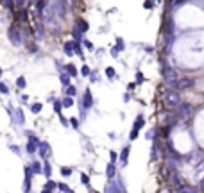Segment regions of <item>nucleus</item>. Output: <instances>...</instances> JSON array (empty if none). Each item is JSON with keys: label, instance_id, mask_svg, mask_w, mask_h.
Returning <instances> with one entry per match:
<instances>
[{"label": "nucleus", "instance_id": "f257e3e1", "mask_svg": "<svg viewBox=\"0 0 204 193\" xmlns=\"http://www.w3.org/2000/svg\"><path fill=\"white\" fill-rule=\"evenodd\" d=\"M163 100L168 106H179L181 104V95H179V91H165Z\"/></svg>", "mask_w": 204, "mask_h": 193}, {"label": "nucleus", "instance_id": "f03ea898", "mask_svg": "<svg viewBox=\"0 0 204 193\" xmlns=\"http://www.w3.org/2000/svg\"><path fill=\"white\" fill-rule=\"evenodd\" d=\"M190 86H193V80H192V79H181V80L176 82V88H177V90H186V88H190Z\"/></svg>", "mask_w": 204, "mask_h": 193}, {"label": "nucleus", "instance_id": "7ed1b4c3", "mask_svg": "<svg viewBox=\"0 0 204 193\" xmlns=\"http://www.w3.org/2000/svg\"><path fill=\"white\" fill-rule=\"evenodd\" d=\"M9 36H11V41L15 43V45H20V32H18V29H15V27H11L9 29Z\"/></svg>", "mask_w": 204, "mask_h": 193}, {"label": "nucleus", "instance_id": "20e7f679", "mask_svg": "<svg viewBox=\"0 0 204 193\" xmlns=\"http://www.w3.org/2000/svg\"><path fill=\"white\" fill-rule=\"evenodd\" d=\"M179 193H197L193 186H179Z\"/></svg>", "mask_w": 204, "mask_h": 193}, {"label": "nucleus", "instance_id": "39448f33", "mask_svg": "<svg viewBox=\"0 0 204 193\" xmlns=\"http://www.w3.org/2000/svg\"><path fill=\"white\" fill-rule=\"evenodd\" d=\"M170 182L176 184V186H181V177H177V174H172L170 175Z\"/></svg>", "mask_w": 204, "mask_h": 193}, {"label": "nucleus", "instance_id": "423d86ee", "mask_svg": "<svg viewBox=\"0 0 204 193\" xmlns=\"http://www.w3.org/2000/svg\"><path fill=\"white\" fill-rule=\"evenodd\" d=\"M47 150H48V145H47V143H41V145H40V154L43 155V157H45L47 154H48Z\"/></svg>", "mask_w": 204, "mask_h": 193}, {"label": "nucleus", "instance_id": "0eeeda50", "mask_svg": "<svg viewBox=\"0 0 204 193\" xmlns=\"http://www.w3.org/2000/svg\"><path fill=\"white\" fill-rule=\"evenodd\" d=\"M84 106H86V107H90V106H91V93H90V91H86V97H84Z\"/></svg>", "mask_w": 204, "mask_h": 193}, {"label": "nucleus", "instance_id": "6e6552de", "mask_svg": "<svg viewBox=\"0 0 204 193\" xmlns=\"http://www.w3.org/2000/svg\"><path fill=\"white\" fill-rule=\"evenodd\" d=\"M190 109H192V107H190V106H188V104H184L183 106V109H181V115H190Z\"/></svg>", "mask_w": 204, "mask_h": 193}, {"label": "nucleus", "instance_id": "1a4fd4ad", "mask_svg": "<svg viewBox=\"0 0 204 193\" xmlns=\"http://www.w3.org/2000/svg\"><path fill=\"white\" fill-rule=\"evenodd\" d=\"M31 111H32V113H40V111H41V104H32Z\"/></svg>", "mask_w": 204, "mask_h": 193}, {"label": "nucleus", "instance_id": "9d476101", "mask_svg": "<svg viewBox=\"0 0 204 193\" xmlns=\"http://www.w3.org/2000/svg\"><path fill=\"white\" fill-rule=\"evenodd\" d=\"M66 70H68V74L70 75H75L77 72H75V68H74V64H66Z\"/></svg>", "mask_w": 204, "mask_h": 193}, {"label": "nucleus", "instance_id": "9b49d317", "mask_svg": "<svg viewBox=\"0 0 204 193\" xmlns=\"http://www.w3.org/2000/svg\"><path fill=\"white\" fill-rule=\"evenodd\" d=\"M142 125H143V118H142V116H140V118H138V122L134 123V131H138V129H140Z\"/></svg>", "mask_w": 204, "mask_h": 193}, {"label": "nucleus", "instance_id": "f8f14e48", "mask_svg": "<svg viewBox=\"0 0 204 193\" xmlns=\"http://www.w3.org/2000/svg\"><path fill=\"white\" fill-rule=\"evenodd\" d=\"M16 86H18V88H25V79L20 77L18 80H16Z\"/></svg>", "mask_w": 204, "mask_h": 193}, {"label": "nucleus", "instance_id": "ddd939ff", "mask_svg": "<svg viewBox=\"0 0 204 193\" xmlns=\"http://www.w3.org/2000/svg\"><path fill=\"white\" fill-rule=\"evenodd\" d=\"M64 48H66V54H68V56H70V54H74V52H72V43H66V45H64Z\"/></svg>", "mask_w": 204, "mask_h": 193}, {"label": "nucleus", "instance_id": "4468645a", "mask_svg": "<svg viewBox=\"0 0 204 193\" xmlns=\"http://www.w3.org/2000/svg\"><path fill=\"white\" fill-rule=\"evenodd\" d=\"M32 172H36V174H40V172H41V168H40V165H38V163H34V165H32Z\"/></svg>", "mask_w": 204, "mask_h": 193}, {"label": "nucleus", "instance_id": "2eb2a0df", "mask_svg": "<svg viewBox=\"0 0 204 193\" xmlns=\"http://www.w3.org/2000/svg\"><path fill=\"white\" fill-rule=\"evenodd\" d=\"M61 82L64 84V86H66V84L70 82V77H68V75H61Z\"/></svg>", "mask_w": 204, "mask_h": 193}, {"label": "nucleus", "instance_id": "dca6fc26", "mask_svg": "<svg viewBox=\"0 0 204 193\" xmlns=\"http://www.w3.org/2000/svg\"><path fill=\"white\" fill-rule=\"evenodd\" d=\"M0 91H2V93H7V91H9V90H7V86H5L4 82H0Z\"/></svg>", "mask_w": 204, "mask_h": 193}, {"label": "nucleus", "instance_id": "f3484780", "mask_svg": "<svg viewBox=\"0 0 204 193\" xmlns=\"http://www.w3.org/2000/svg\"><path fill=\"white\" fill-rule=\"evenodd\" d=\"M77 23H79V27H81V31H86V29H88V25H86V23H84V21H77Z\"/></svg>", "mask_w": 204, "mask_h": 193}, {"label": "nucleus", "instance_id": "a211bd4d", "mask_svg": "<svg viewBox=\"0 0 204 193\" xmlns=\"http://www.w3.org/2000/svg\"><path fill=\"white\" fill-rule=\"evenodd\" d=\"M115 174V168H113V165H109L107 166V175H113Z\"/></svg>", "mask_w": 204, "mask_h": 193}, {"label": "nucleus", "instance_id": "6ab92c4d", "mask_svg": "<svg viewBox=\"0 0 204 193\" xmlns=\"http://www.w3.org/2000/svg\"><path fill=\"white\" fill-rule=\"evenodd\" d=\"M63 104H64V106H72V98H64Z\"/></svg>", "mask_w": 204, "mask_h": 193}, {"label": "nucleus", "instance_id": "aec40b11", "mask_svg": "<svg viewBox=\"0 0 204 193\" xmlns=\"http://www.w3.org/2000/svg\"><path fill=\"white\" fill-rule=\"evenodd\" d=\"M127 152H129V149H123V152H122V159H123V161L127 159Z\"/></svg>", "mask_w": 204, "mask_h": 193}, {"label": "nucleus", "instance_id": "412c9836", "mask_svg": "<svg viewBox=\"0 0 204 193\" xmlns=\"http://www.w3.org/2000/svg\"><path fill=\"white\" fill-rule=\"evenodd\" d=\"M106 74H107V75H109V77H113V75H115V72H113V70H111V68H107V70H106Z\"/></svg>", "mask_w": 204, "mask_h": 193}, {"label": "nucleus", "instance_id": "4be33fe9", "mask_svg": "<svg viewBox=\"0 0 204 193\" xmlns=\"http://www.w3.org/2000/svg\"><path fill=\"white\" fill-rule=\"evenodd\" d=\"M136 136H138V131H133L131 132V139H136Z\"/></svg>", "mask_w": 204, "mask_h": 193}, {"label": "nucleus", "instance_id": "5701e85b", "mask_svg": "<svg viewBox=\"0 0 204 193\" xmlns=\"http://www.w3.org/2000/svg\"><path fill=\"white\" fill-rule=\"evenodd\" d=\"M61 172H63V175H70V168H63Z\"/></svg>", "mask_w": 204, "mask_h": 193}, {"label": "nucleus", "instance_id": "b1692460", "mask_svg": "<svg viewBox=\"0 0 204 193\" xmlns=\"http://www.w3.org/2000/svg\"><path fill=\"white\" fill-rule=\"evenodd\" d=\"M56 111L61 113V104H59V102H56Z\"/></svg>", "mask_w": 204, "mask_h": 193}, {"label": "nucleus", "instance_id": "393cba45", "mask_svg": "<svg viewBox=\"0 0 204 193\" xmlns=\"http://www.w3.org/2000/svg\"><path fill=\"white\" fill-rule=\"evenodd\" d=\"M70 122H72V123H74V127H79V123H77V120H75V118H72V120H70Z\"/></svg>", "mask_w": 204, "mask_h": 193}, {"label": "nucleus", "instance_id": "a878e982", "mask_svg": "<svg viewBox=\"0 0 204 193\" xmlns=\"http://www.w3.org/2000/svg\"><path fill=\"white\" fill-rule=\"evenodd\" d=\"M74 93H75V90H74V88H68V95L72 97V95H74Z\"/></svg>", "mask_w": 204, "mask_h": 193}, {"label": "nucleus", "instance_id": "bb28decb", "mask_svg": "<svg viewBox=\"0 0 204 193\" xmlns=\"http://www.w3.org/2000/svg\"><path fill=\"white\" fill-rule=\"evenodd\" d=\"M43 193H50V191H48V188H45V190H43Z\"/></svg>", "mask_w": 204, "mask_h": 193}, {"label": "nucleus", "instance_id": "cd10ccee", "mask_svg": "<svg viewBox=\"0 0 204 193\" xmlns=\"http://www.w3.org/2000/svg\"><path fill=\"white\" fill-rule=\"evenodd\" d=\"M201 188H202V190H204V179H202V182H201Z\"/></svg>", "mask_w": 204, "mask_h": 193}, {"label": "nucleus", "instance_id": "c85d7f7f", "mask_svg": "<svg viewBox=\"0 0 204 193\" xmlns=\"http://www.w3.org/2000/svg\"><path fill=\"white\" fill-rule=\"evenodd\" d=\"M0 75H2V70H0Z\"/></svg>", "mask_w": 204, "mask_h": 193}]
</instances>
